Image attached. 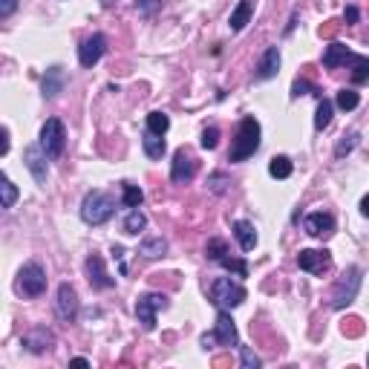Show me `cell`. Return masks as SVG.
<instances>
[{"label": "cell", "instance_id": "1", "mask_svg": "<svg viewBox=\"0 0 369 369\" xmlns=\"http://www.w3.org/2000/svg\"><path fill=\"white\" fill-rule=\"evenodd\" d=\"M260 139H263V130H260V121L254 116H246L237 127V136L231 141V150H228V162H246L251 159L257 150H260Z\"/></svg>", "mask_w": 369, "mask_h": 369}, {"label": "cell", "instance_id": "2", "mask_svg": "<svg viewBox=\"0 0 369 369\" xmlns=\"http://www.w3.org/2000/svg\"><path fill=\"white\" fill-rule=\"evenodd\" d=\"M113 214H116V202L104 190H90L81 199V219L87 226H104L107 219H113Z\"/></svg>", "mask_w": 369, "mask_h": 369}, {"label": "cell", "instance_id": "3", "mask_svg": "<svg viewBox=\"0 0 369 369\" xmlns=\"http://www.w3.org/2000/svg\"><path fill=\"white\" fill-rule=\"evenodd\" d=\"M361 283H363V271L358 268V266H349L343 275L338 277V283H335V288H332V309H346V306H352L355 303V297H358V292H361Z\"/></svg>", "mask_w": 369, "mask_h": 369}, {"label": "cell", "instance_id": "4", "mask_svg": "<svg viewBox=\"0 0 369 369\" xmlns=\"http://www.w3.org/2000/svg\"><path fill=\"white\" fill-rule=\"evenodd\" d=\"M202 349H214L217 343L219 346H239V332L234 326V317L228 309H219L217 312V323H214V332H205L199 338Z\"/></svg>", "mask_w": 369, "mask_h": 369}, {"label": "cell", "instance_id": "5", "mask_svg": "<svg viewBox=\"0 0 369 369\" xmlns=\"http://www.w3.org/2000/svg\"><path fill=\"white\" fill-rule=\"evenodd\" d=\"M246 297H248V292H246V286L243 283H237V280H231V277H217L214 283H211V303L217 309H237V306H243L246 303Z\"/></svg>", "mask_w": 369, "mask_h": 369}, {"label": "cell", "instance_id": "6", "mask_svg": "<svg viewBox=\"0 0 369 369\" xmlns=\"http://www.w3.org/2000/svg\"><path fill=\"white\" fill-rule=\"evenodd\" d=\"M170 306L168 295H159V292H148V295H139L136 300V317L144 332H153L156 329V315L165 312Z\"/></svg>", "mask_w": 369, "mask_h": 369}, {"label": "cell", "instance_id": "7", "mask_svg": "<svg viewBox=\"0 0 369 369\" xmlns=\"http://www.w3.org/2000/svg\"><path fill=\"white\" fill-rule=\"evenodd\" d=\"M41 148L50 159H58L67 148V127H63L61 119H46L43 127H41Z\"/></svg>", "mask_w": 369, "mask_h": 369}, {"label": "cell", "instance_id": "8", "mask_svg": "<svg viewBox=\"0 0 369 369\" xmlns=\"http://www.w3.org/2000/svg\"><path fill=\"white\" fill-rule=\"evenodd\" d=\"M18 292L26 297H41L46 292V271L41 263H23L18 271Z\"/></svg>", "mask_w": 369, "mask_h": 369}, {"label": "cell", "instance_id": "9", "mask_svg": "<svg viewBox=\"0 0 369 369\" xmlns=\"http://www.w3.org/2000/svg\"><path fill=\"white\" fill-rule=\"evenodd\" d=\"M78 309H81V303H78V292L70 283H61L58 295H55V315L63 320V323H75Z\"/></svg>", "mask_w": 369, "mask_h": 369}, {"label": "cell", "instance_id": "10", "mask_svg": "<svg viewBox=\"0 0 369 369\" xmlns=\"http://www.w3.org/2000/svg\"><path fill=\"white\" fill-rule=\"evenodd\" d=\"M197 176V159L190 156L185 148H179L173 153V162H170V182L173 185H185Z\"/></svg>", "mask_w": 369, "mask_h": 369}, {"label": "cell", "instance_id": "11", "mask_svg": "<svg viewBox=\"0 0 369 369\" xmlns=\"http://www.w3.org/2000/svg\"><path fill=\"white\" fill-rule=\"evenodd\" d=\"M104 52H107V38L95 32V35L84 38L81 46H78V61H81V67L92 70L95 63H99V61L104 58Z\"/></svg>", "mask_w": 369, "mask_h": 369}, {"label": "cell", "instance_id": "12", "mask_svg": "<svg viewBox=\"0 0 369 369\" xmlns=\"http://www.w3.org/2000/svg\"><path fill=\"white\" fill-rule=\"evenodd\" d=\"M297 266L309 275H323L332 268V254L329 251H317V248H303L297 254Z\"/></svg>", "mask_w": 369, "mask_h": 369}, {"label": "cell", "instance_id": "13", "mask_svg": "<svg viewBox=\"0 0 369 369\" xmlns=\"http://www.w3.org/2000/svg\"><path fill=\"white\" fill-rule=\"evenodd\" d=\"M46 159H50V156L43 153L41 144H29V148L23 150V165H26V170L32 176H35L38 185H46V173H50V170H46Z\"/></svg>", "mask_w": 369, "mask_h": 369}, {"label": "cell", "instance_id": "14", "mask_svg": "<svg viewBox=\"0 0 369 369\" xmlns=\"http://www.w3.org/2000/svg\"><path fill=\"white\" fill-rule=\"evenodd\" d=\"M21 346H23L26 352H32V355H41V352H50V349L55 346V335H52L50 329L38 326V329H32V332L23 335V338H21Z\"/></svg>", "mask_w": 369, "mask_h": 369}, {"label": "cell", "instance_id": "15", "mask_svg": "<svg viewBox=\"0 0 369 369\" xmlns=\"http://www.w3.org/2000/svg\"><path fill=\"white\" fill-rule=\"evenodd\" d=\"M84 266H87V280H90V286H92V288H99V292H104V288H113V286H116V280L107 275L104 260H101L99 254H90Z\"/></svg>", "mask_w": 369, "mask_h": 369}, {"label": "cell", "instance_id": "16", "mask_svg": "<svg viewBox=\"0 0 369 369\" xmlns=\"http://www.w3.org/2000/svg\"><path fill=\"white\" fill-rule=\"evenodd\" d=\"M303 228H306L309 237L323 239V237L335 234V217L326 214V211H312L306 219H303Z\"/></svg>", "mask_w": 369, "mask_h": 369}, {"label": "cell", "instance_id": "17", "mask_svg": "<svg viewBox=\"0 0 369 369\" xmlns=\"http://www.w3.org/2000/svg\"><path fill=\"white\" fill-rule=\"evenodd\" d=\"M280 63H283L280 50H277V46H268V50L263 52V58H260V63H257V78H260V81L275 78L280 72Z\"/></svg>", "mask_w": 369, "mask_h": 369}, {"label": "cell", "instance_id": "18", "mask_svg": "<svg viewBox=\"0 0 369 369\" xmlns=\"http://www.w3.org/2000/svg\"><path fill=\"white\" fill-rule=\"evenodd\" d=\"M352 55H355V52H349L343 43L335 41V43H329L326 50H323V67L326 70H338V67H343V63L352 61Z\"/></svg>", "mask_w": 369, "mask_h": 369}, {"label": "cell", "instance_id": "19", "mask_svg": "<svg viewBox=\"0 0 369 369\" xmlns=\"http://www.w3.org/2000/svg\"><path fill=\"white\" fill-rule=\"evenodd\" d=\"M234 237H237V243L243 251H254L257 248V228H254V222L248 219H237L234 222Z\"/></svg>", "mask_w": 369, "mask_h": 369}, {"label": "cell", "instance_id": "20", "mask_svg": "<svg viewBox=\"0 0 369 369\" xmlns=\"http://www.w3.org/2000/svg\"><path fill=\"white\" fill-rule=\"evenodd\" d=\"M139 254L144 257V260H159V257H165L168 254V239L165 237H144L141 239V246H139Z\"/></svg>", "mask_w": 369, "mask_h": 369}, {"label": "cell", "instance_id": "21", "mask_svg": "<svg viewBox=\"0 0 369 369\" xmlns=\"http://www.w3.org/2000/svg\"><path fill=\"white\" fill-rule=\"evenodd\" d=\"M41 90H43V99H55L58 92H63V67H58V63H55V67L46 70Z\"/></svg>", "mask_w": 369, "mask_h": 369}, {"label": "cell", "instance_id": "22", "mask_svg": "<svg viewBox=\"0 0 369 369\" xmlns=\"http://www.w3.org/2000/svg\"><path fill=\"white\" fill-rule=\"evenodd\" d=\"M251 14H254V0H239V6L231 12V18H228L231 32H243L251 23Z\"/></svg>", "mask_w": 369, "mask_h": 369}, {"label": "cell", "instance_id": "23", "mask_svg": "<svg viewBox=\"0 0 369 369\" xmlns=\"http://www.w3.org/2000/svg\"><path fill=\"white\" fill-rule=\"evenodd\" d=\"M121 228H124V234L139 237L144 228H148V217H144L139 208H130V211H127V217H124V222H121Z\"/></svg>", "mask_w": 369, "mask_h": 369}, {"label": "cell", "instance_id": "24", "mask_svg": "<svg viewBox=\"0 0 369 369\" xmlns=\"http://www.w3.org/2000/svg\"><path fill=\"white\" fill-rule=\"evenodd\" d=\"M141 148H144V153H148V159H162V156H165V139L159 136V133L144 130V136H141Z\"/></svg>", "mask_w": 369, "mask_h": 369}, {"label": "cell", "instance_id": "25", "mask_svg": "<svg viewBox=\"0 0 369 369\" xmlns=\"http://www.w3.org/2000/svg\"><path fill=\"white\" fill-rule=\"evenodd\" d=\"M292 173H295V165H292V159L288 156H275L268 162V176L271 179H288Z\"/></svg>", "mask_w": 369, "mask_h": 369}, {"label": "cell", "instance_id": "26", "mask_svg": "<svg viewBox=\"0 0 369 369\" xmlns=\"http://www.w3.org/2000/svg\"><path fill=\"white\" fill-rule=\"evenodd\" d=\"M332 113H335V101L320 99V101H317V113H315V130H317V133H323L326 127L332 124Z\"/></svg>", "mask_w": 369, "mask_h": 369}, {"label": "cell", "instance_id": "27", "mask_svg": "<svg viewBox=\"0 0 369 369\" xmlns=\"http://www.w3.org/2000/svg\"><path fill=\"white\" fill-rule=\"evenodd\" d=\"M352 84H369V58L366 55H352Z\"/></svg>", "mask_w": 369, "mask_h": 369}, {"label": "cell", "instance_id": "28", "mask_svg": "<svg viewBox=\"0 0 369 369\" xmlns=\"http://www.w3.org/2000/svg\"><path fill=\"white\" fill-rule=\"evenodd\" d=\"M358 141H361V133L358 130H349L338 139V144H335V159H346L352 150L358 148Z\"/></svg>", "mask_w": 369, "mask_h": 369}, {"label": "cell", "instance_id": "29", "mask_svg": "<svg viewBox=\"0 0 369 369\" xmlns=\"http://www.w3.org/2000/svg\"><path fill=\"white\" fill-rule=\"evenodd\" d=\"M361 104V95L352 90V87H343V90H338V95H335V107H341L343 113H349V110H355Z\"/></svg>", "mask_w": 369, "mask_h": 369}, {"label": "cell", "instance_id": "30", "mask_svg": "<svg viewBox=\"0 0 369 369\" xmlns=\"http://www.w3.org/2000/svg\"><path fill=\"white\" fill-rule=\"evenodd\" d=\"M141 202H144L141 188H139V185H130V182H124V185H121V205H124V208H141Z\"/></svg>", "mask_w": 369, "mask_h": 369}, {"label": "cell", "instance_id": "31", "mask_svg": "<svg viewBox=\"0 0 369 369\" xmlns=\"http://www.w3.org/2000/svg\"><path fill=\"white\" fill-rule=\"evenodd\" d=\"M148 130H150V133H159V136H165V133L170 130L168 113H162V110H153V113L148 116Z\"/></svg>", "mask_w": 369, "mask_h": 369}, {"label": "cell", "instance_id": "32", "mask_svg": "<svg viewBox=\"0 0 369 369\" xmlns=\"http://www.w3.org/2000/svg\"><path fill=\"white\" fill-rule=\"evenodd\" d=\"M226 254H231L228 246H226V239H217V237H214V239H208V246H205V257H208V260L219 263Z\"/></svg>", "mask_w": 369, "mask_h": 369}, {"label": "cell", "instance_id": "33", "mask_svg": "<svg viewBox=\"0 0 369 369\" xmlns=\"http://www.w3.org/2000/svg\"><path fill=\"white\" fill-rule=\"evenodd\" d=\"M219 266L222 268H228V271H234V275H239V277H248V263L246 260H234V257H222L219 260Z\"/></svg>", "mask_w": 369, "mask_h": 369}, {"label": "cell", "instance_id": "34", "mask_svg": "<svg viewBox=\"0 0 369 369\" xmlns=\"http://www.w3.org/2000/svg\"><path fill=\"white\" fill-rule=\"evenodd\" d=\"M0 190H3V208H14V202H18V188H14V182L9 179V176H3V185H0Z\"/></svg>", "mask_w": 369, "mask_h": 369}, {"label": "cell", "instance_id": "35", "mask_svg": "<svg viewBox=\"0 0 369 369\" xmlns=\"http://www.w3.org/2000/svg\"><path fill=\"white\" fill-rule=\"evenodd\" d=\"M300 95H320V90L315 84H309L306 78H297L292 84V99H300Z\"/></svg>", "mask_w": 369, "mask_h": 369}, {"label": "cell", "instance_id": "36", "mask_svg": "<svg viewBox=\"0 0 369 369\" xmlns=\"http://www.w3.org/2000/svg\"><path fill=\"white\" fill-rule=\"evenodd\" d=\"M159 9H162V0H136V12L141 18H153Z\"/></svg>", "mask_w": 369, "mask_h": 369}, {"label": "cell", "instance_id": "37", "mask_svg": "<svg viewBox=\"0 0 369 369\" xmlns=\"http://www.w3.org/2000/svg\"><path fill=\"white\" fill-rule=\"evenodd\" d=\"M199 144H202V148L205 150H214L217 148V144H219V127H205V130H202V139H199Z\"/></svg>", "mask_w": 369, "mask_h": 369}, {"label": "cell", "instance_id": "38", "mask_svg": "<svg viewBox=\"0 0 369 369\" xmlns=\"http://www.w3.org/2000/svg\"><path fill=\"white\" fill-rule=\"evenodd\" d=\"M239 361H243L246 369H260V366H263V361L254 355L251 346H239Z\"/></svg>", "mask_w": 369, "mask_h": 369}, {"label": "cell", "instance_id": "39", "mask_svg": "<svg viewBox=\"0 0 369 369\" xmlns=\"http://www.w3.org/2000/svg\"><path fill=\"white\" fill-rule=\"evenodd\" d=\"M228 185H231V182H228L222 173H214L211 179H208V188H211L214 194H226V190H228Z\"/></svg>", "mask_w": 369, "mask_h": 369}, {"label": "cell", "instance_id": "40", "mask_svg": "<svg viewBox=\"0 0 369 369\" xmlns=\"http://www.w3.org/2000/svg\"><path fill=\"white\" fill-rule=\"evenodd\" d=\"M18 9V0H0V18H12V12Z\"/></svg>", "mask_w": 369, "mask_h": 369}, {"label": "cell", "instance_id": "41", "mask_svg": "<svg viewBox=\"0 0 369 369\" xmlns=\"http://www.w3.org/2000/svg\"><path fill=\"white\" fill-rule=\"evenodd\" d=\"M358 18H361L358 6H346V12H343V21H346V23H358Z\"/></svg>", "mask_w": 369, "mask_h": 369}, {"label": "cell", "instance_id": "42", "mask_svg": "<svg viewBox=\"0 0 369 369\" xmlns=\"http://www.w3.org/2000/svg\"><path fill=\"white\" fill-rule=\"evenodd\" d=\"M361 214L369 219V197H363V199H361Z\"/></svg>", "mask_w": 369, "mask_h": 369}, {"label": "cell", "instance_id": "43", "mask_svg": "<svg viewBox=\"0 0 369 369\" xmlns=\"http://www.w3.org/2000/svg\"><path fill=\"white\" fill-rule=\"evenodd\" d=\"M9 153V130H3V156Z\"/></svg>", "mask_w": 369, "mask_h": 369}, {"label": "cell", "instance_id": "44", "mask_svg": "<svg viewBox=\"0 0 369 369\" xmlns=\"http://www.w3.org/2000/svg\"><path fill=\"white\" fill-rule=\"evenodd\" d=\"M72 366H90V361H87V358H75Z\"/></svg>", "mask_w": 369, "mask_h": 369}, {"label": "cell", "instance_id": "45", "mask_svg": "<svg viewBox=\"0 0 369 369\" xmlns=\"http://www.w3.org/2000/svg\"><path fill=\"white\" fill-rule=\"evenodd\" d=\"M116 3H119V0H101V6H104V9H110V6H116Z\"/></svg>", "mask_w": 369, "mask_h": 369}]
</instances>
